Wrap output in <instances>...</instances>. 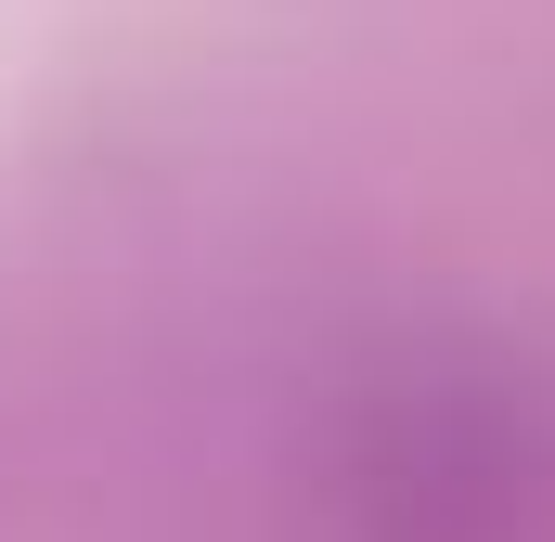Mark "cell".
I'll list each match as a JSON object with an SVG mask.
<instances>
[{
  "instance_id": "6da1fadb",
  "label": "cell",
  "mask_w": 555,
  "mask_h": 542,
  "mask_svg": "<svg viewBox=\"0 0 555 542\" xmlns=\"http://www.w3.org/2000/svg\"><path fill=\"white\" fill-rule=\"evenodd\" d=\"M375 542H555V426L530 388H426L362 439Z\"/></svg>"
}]
</instances>
